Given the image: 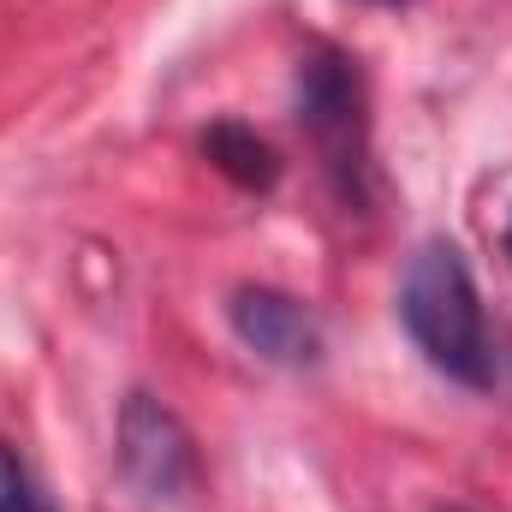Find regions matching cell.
<instances>
[{
	"label": "cell",
	"instance_id": "obj_5",
	"mask_svg": "<svg viewBox=\"0 0 512 512\" xmlns=\"http://www.w3.org/2000/svg\"><path fill=\"white\" fill-rule=\"evenodd\" d=\"M203 155H209V167L215 173H227L239 191H274L280 185V155H274V143L262 137V131L239 126V120H215V126L203 131Z\"/></svg>",
	"mask_w": 512,
	"mask_h": 512
},
{
	"label": "cell",
	"instance_id": "obj_6",
	"mask_svg": "<svg viewBox=\"0 0 512 512\" xmlns=\"http://www.w3.org/2000/svg\"><path fill=\"white\" fill-rule=\"evenodd\" d=\"M0 512H54L48 495L36 489L30 465L18 459V447H6V441H0Z\"/></svg>",
	"mask_w": 512,
	"mask_h": 512
},
{
	"label": "cell",
	"instance_id": "obj_7",
	"mask_svg": "<svg viewBox=\"0 0 512 512\" xmlns=\"http://www.w3.org/2000/svg\"><path fill=\"white\" fill-rule=\"evenodd\" d=\"M435 512H471V507H435Z\"/></svg>",
	"mask_w": 512,
	"mask_h": 512
},
{
	"label": "cell",
	"instance_id": "obj_8",
	"mask_svg": "<svg viewBox=\"0 0 512 512\" xmlns=\"http://www.w3.org/2000/svg\"><path fill=\"white\" fill-rule=\"evenodd\" d=\"M507 256H512V221H507Z\"/></svg>",
	"mask_w": 512,
	"mask_h": 512
},
{
	"label": "cell",
	"instance_id": "obj_1",
	"mask_svg": "<svg viewBox=\"0 0 512 512\" xmlns=\"http://www.w3.org/2000/svg\"><path fill=\"white\" fill-rule=\"evenodd\" d=\"M399 328L447 382L489 393L501 382V352L483 316V292L453 239H423L399 280Z\"/></svg>",
	"mask_w": 512,
	"mask_h": 512
},
{
	"label": "cell",
	"instance_id": "obj_2",
	"mask_svg": "<svg viewBox=\"0 0 512 512\" xmlns=\"http://www.w3.org/2000/svg\"><path fill=\"white\" fill-rule=\"evenodd\" d=\"M292 114L316 149L322 185L346 215H370L376 203V137H370V90L346 48L310 42L292 72Z\"/></svg>",
	"mask_w": 512,
	"mask_h": 512
},
{
	"label": "cell",
	"instance_id": "obj_4",
	"mask_svg": "<svg viewBox=\"0 0 512 512\" xmlns=\"http://www.w3.org/2000/svg\"><path fill=\"white\" fill-rule=\"evenodd\" d=\"M227 322L262 364H280V370L322 364V322H316V310L304 298L280 292V286H233Z\"/></svg>",
	"mask_w": 512,
	"mask_h": 512
},
{
	"label": "cell",
	"instance_id": "obj_9",
	"mask_svg": "<svg viewBox=\"0 0 512 512\" xmlns=\"http://www.w3.org/2000/svg\"><path fill=\"white\" fill-rule=\"evenodd\" d=\"M376 6H405V0H376Z\"/></svg>",
	"mask_w": 512,
	"mask_h": 512
},
{
	"label": "cell",
	"instance_id": "obj_3",
	"mask_svg": "<svg viewBox=\"0 0 512 512\" xmlns=\"http://www.w3.org/2000/svg\"><path fill=\"white\" fill-rule=\"evenodd\" d=\"M114 453H120L126 489L143 507H185L197 495V483H203L191 429L155 393H126V405H120V447Z\"/></svg>",
	"mask_w": 512,
	"mask_h": 512
}]
</instances>
